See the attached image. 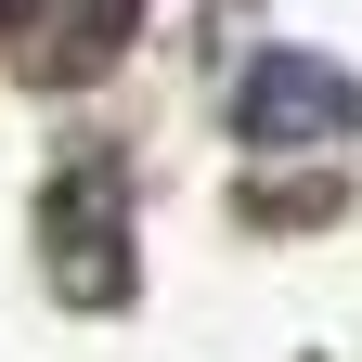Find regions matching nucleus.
Instances as JSON below:
<instances>
[{
	"mask_svg": "<svg viewBox=\"0 0 362 362\" xmlns=\"http://www.w3.org/2000/svg\"><path fill=\"white\" fill-rule=\"evenodd\" d=\"M233 117H246V143L259 156H298V143H349L362 129V78L324 65V52H259L246 90H233Z\"/></svg>",
	"mask_w": 362,
	"mask_h": 362,
	"instance_id": "1",
	"label": "nucleus"
},
{
	"mask_svg": "<svg viewBox=\"0 0 362 362\" xmlns=\"http://www.w3.org/2000/svg\"><path fill=\"white\" fill-rule=\"evenodd\" d=\"M39 246H52V285H65V298H117V285H129V207H117V168H104V156H78V168L52 181Z\"/></svg>",
	"mask_w": 362,
	"mask_h": 362,
	"instance_id": "2",
	"label": "nucleus"
}]
</instances>
